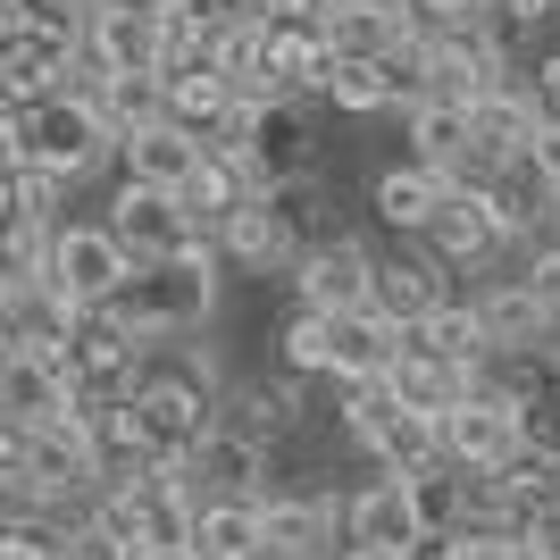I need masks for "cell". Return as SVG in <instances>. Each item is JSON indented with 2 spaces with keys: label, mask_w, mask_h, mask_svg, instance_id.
<instances>
[{
  "label": "cell",
  "mask_w": 560,
  "mask_h": 560,
  "mask_svg": "<svg viewBox=\"0 0 560 560\" xmlns=\"http://www.w3.org/2000/svg\"><path fill=\"white\" fill-rule=\"evenodd\" d=\"M277 376H335V318H318V310H293L277 327Z\"/></svg>",
  "instance_id": "cell-34"
},
{
  "label": "cell",
  "mask_w": 560,
  "mask_h": 560,
  "mask_svg": "<svg viewBox=\"0 0 560 560\" xmlns=\"http://www.w3.org/2000/svg\"><path fill=\"white\" fill-rule=\"evenodd\" d=\"M218 369L201 360V351H176V360H160L151 351V369H142V394L126 401L135 410V444H142V468L151 460H192V452L218 435Z\"/></svg>",
  "instance_id": "cell-2"
},
{
  "label": "cell",
  "mask_w": 560,
  "mask_h": 560,
  "mask_svg": "<svg viewBox=\"0 0 560 560\" xmlns=\"http://www.w3.org/2000/svg\"><path fill=\"white\" fill-rule=\"evenodd\" d=\"M419 252L444 259V268H486V259L511 252L502 226H493L486 185H444V201H435V218H427V234H419Z\"/></svg>",
  "instance_id": "cell-12"
},
{
  "label": "cell",
  "mask_w": 560,
  "mask_h": 560,
  "mask_svg": "<svg viewBox=\"0 0 560 560\" xmlns=\"http://www.w3.org/2000/svg\"><path fill=\"white\" fill-rule=\"evenodd\" d=\"M401 351H410V335L385 310H351V318H335V385H385Z\"/></svg>",
  "instance_id": "cell-24"
},
{
  "label": "cell",
  "mask_w": 560,
  "mask_h": 560,
  "mask_svg": "<svg viewBox=\"0 0 560 560\" xmlns=\"http://www.w3.org/2000/svg\"><path fill=\"white\" fill-rule=\"evenodd\" d=\"M293 310H318V318L376 310V252L360 243V234L302 252V259H293Z\"/></svg>",
  "instance_id": "cell-7"
},
{
  "label": "cell",
  "mask_w": 560,
  "mask_h": 560,
  "mask_svg": "<svg viewBox=\"0 0 560 560\" xmlns=\"http://www.w3.org/2000/svg\"><path fill=\"white\" fill-rule=\"evenodd\" d=\"M234 160L252 167V185H259V192L318 176V135H310L302 101H259V109L243 117V142H234Z\"/></svg>",
  "instance_id": "cell-6"
},
{
  "label": "cell",
  "mask_w": 560,
  "mask_h": 560,
  "mask_svg": "<svg viewBox=\"0 0 560 560\" xmlns=\"http://www.w3.org/2000/svg\"><path fill=\"white\" fill-rule=\"evenodd\" d=\"M435 444H444V460L460 468V477H502L511 460H527L518 452V410L493 394H468L460 410H444L435 419Z\"/></svg>",
  "instance_id": "cell-9"
},
{
  "label": "cell",
  "mask_w": 560,
  "mask_h": 560,
  "mask_svg": "<svg viewBox=\"0 0 560 560\" xmlns=\"http://www.w3.org/2000/svg\"><path fill=\"white\" fill-rule=\"evenodd\" d=\"M477 327H486L493 351H527V343H552L560 335V310L544 302L527 277H493L486 293H477Z\"/></svg>",
  "instance_id": "cell-21"
},
{
  "label": "cell",
  "mask_w": 560,
  "mask_h": 560,
  "mask_svg": "<svg viewBox=\"0 0 560 560\" xmlns=\"http://www.w3.org/2000/svg\"><path fill=\"white\" fill-rule=\"evenodd\" d=\"M109 318L135 335L142 351L160 343H192V335L218 318V243H192L176 259H151L126 277V293L109 302Z\"/></svg>",
  "instance_id": "cell-1"
},
{
  "label": "cell",
  "mask_w": 560,
  "mask_h": 560,
  "mask_svg": "<svg viewBox=\"0 0 560 560\" xmlns=\"http://www.w3.org/2000/svg\"><path fill=\"white\" fill-rule=\"evenodd\" d=\"M18 126H25V167L50 176V185H84L101 160H117L109 117H101L84 93H59V101H43V109H18Z\"/></svg>",
  "instance_id": "cell-3"
},
{
  "label": "cell",
  "mask_w": 560,
  "mask_h": 560,
  "mask_svg": "<svg viewBox=\"0 0 560 560\" xmlns=\"http://www.w3.org/2000/svg\"><path fill=\"white\" fill-rule=\"evenodd\" d=\"M117 160H126V185H151V192H185V185H192V167L210 160V151H201V142H192L185 126H151V135L117 142Z\"/></svg>",
  "instance_id": "cell-28"
},
{
  "label": "cell",
  "mask_w": 560,
  "mask_h": 560,
  "mask_svg": "<svg viewBox=\"0 0 560 560\" xmlns=\"http://www.w3.org/2000/svg\"><path fill=\"white\" fill-rule=\"evenodd\" d=\"M327 34H335V59H369V68H394V59H410L427 43L410 0H343V18Z\"/></svg>",
  "instance_id": "cell-17"
},
{
  "label": "cell",
  "mask_w": 560,
  "mask_h": 560,
  "mask_svg": "<svg viewBox=\"0 0 560 560\" xmlns=\"http://www.w3.org/2000/svg\"><path fill=\"white\" fill-rule=\"evenodd\" d=\"M243 117H252V101L234 93L218 68L167 75V126H185L201 151H234V142H243Z\"/></svg>",
  "instance_id": "cell-16"
},
{
  "label": "cell",
  "mask_w": 560,
  "mask_h": 560,
  "mask_svg": "<svg viewBox=\"0 0 560 560\" xmlns=\"http://www.w3.org/2000/svg\"><path fill=\"white\" fill-rule=\"evenodd\" d=\"M419 351H435V360H452V369H486V327H477V302H444L435 318H427L419 335H410Z\"/></svg>",
  "instance_id": "cell-35"
},
{
  "label": "cell",
  "mask_w": 560,
  "mask_h": 560,
  "mask_svg": "<svg viewBox=\"0 0 560 560\" xmlns=\"http://www.w3.org/2000/svg\"><path fill=\"white\" fill-rule=\"evenodd\" d=\"M0 109H9V101H0Z\"/></svg>",
  "instance_id": "cell-49"
},
{
  "label": "cell",
  "mask_w": 560,
  "mask_h": 560,
  "mask_svg": "<svg viewBox=\"0 0 560 560\" xmlns=\"http://www.w3.org/2000/svg\"><path fill=\"white\" fill-rule=\"evenodd\" d=\"M419 84H427V101H460V109H477V101H493L502 84H518V75H511V43H502L493 25L427 34V43H419Z\"/></svg>",
  "instance_id": "cell-5"
},
{
  "label": "cell",
  "mask_w": 560,
  "mask_h": 560,
  "mask_svg": "<svg viewBox=\"0 0 560 560\" xmlns=\"http://www.w3.org/2000/svg\"><path fill=\"white\" fill-rule=\"evenodd\" d=\"M268 210H277V226L293 234V252H318V243H343V210H335V185L327 176H302V185H277L268 192Z\"/></svg>",
  "instance_id": "cell-32"
},
{
  "label": "cell",
  "mask_w": 560,
  "mask_h": 560,
  "mask_svg": "<svg viewBox=\"0 0 560 560\" xmlns=\"http://www.w3.org/2000/svg\"><path fill=\"white\" fill-rule=\"evenodd\" d=\"M18 468H25V427H9V419H0V486H9Z\"/></svg>",
  "instance_id": "cell-43"
},
{
  "label": "cell",
  "mask_w": 560,
  "mask_h": 560,
  "mask_svg": "<svg viewBox=\"0 0 560 560\" xmlns=\"http://www.w3.org/2000/svg\"><path fill=\"white\" fill-rule=\"evenodd\" d=\"M185 468H192V486H201V502H259L268 493V444L234 435V427H218Z\"/></svg>",
  "instance_id": "cell-22"
},
{
  "label": "cell",
  "mask_w": 560,
  "mask_h": 560,
  "mask_svg": "<svg viewBox=\"0 0 560 560\" xmlns=\"http://www.w3.org/2000/svg\"><path fill=\"white\" fill-rule=\"evenodd\" d=\"M444 302H460V293H452V268H444V259H427L419 243L394 252V259H376V310H385L401 335H419Z\"/></svg>",
  "instance_id": "cell-19"
},
{
  "label": "cell",
  "mask_w": 560,
  "mask_h": 560,
  "mask_svg": "<svg viewBox=\"0 0 560 560\" xmlns=\"http://www.w3.org/2000/svg\"><path fill=\"white\" fill-rule=\"evenodd\" d=\"M109 234L126 243V259H135V268H151V259H176V252H192V243H210V234L185 218V201H176V192H151V185H117Z\"/></svg>",
  "instance_id": "cell-11"
},
{
  "label": "cell",
  "mask_w": 560,
  "mask_h": 560,
  "mask_svg": "<svg viewBox=\"0 0 560 560\" xmlns=\"http://www.w3.org/2000/svg\"><path fill=\"white\" fill-rule=\"evenodd\" d=\"M335 560H419V552H385V544H343Z\"/></svg>",
  "instance_id": "cell-45"
},
{
  "label": "cell",
  "mask_w": 560,
  "mask_h": 560,
  "mask_svg": "<svg viewBox=\"0 0 560 560\" xmlns=\"http://www.w3.org/2000/svg\"><path fill=\"white\" fill-rule=\"evenodd\" d=\"M135 560H201V552H192V544H142Z\"/></svg>",
  "instance_id": "cell-46"
},
{
  "label": "cell",
  "mask_w": 560,
  "mask_h": 560,
  "mask_svg": "<svg viewBox=\"0 0 560 560\" xmlns=\"http://www.w3.org/2000/svg\"><path fill=\"white\" fill-rule=\"evenodd\" d=\"M327 101H335L343 117H376V109H401V117H410L401 75H394V68H369V59H343V68H335V84H327Z\"/></svg>",
  "instance_id": "cell-36"
},
{
  "label": "cell",
  "mask_w": 560,
  "mask_h": 560,
  "mask_svg": "<svg viewBox=\"0 0 560 560\" xmlns=\"http://www.w3.org/2000/svg\"><path fill=\"white\" fill-rule=\"evenodd\" d=\"M268 18H277V25H335V18H343V0H268Z\"/></svg>",
  "instance_id": "cell-41"
},
{
  "label": "cell",
  "mask_w": 560,
  "mask_h": 560,
  "mask_svg": "<svg viewBox=\"0 0 560 560\" xmlns=\"http://www.w3.org/2000/svg\"><path fill=\"white\" fill-rule=\"evenodd\" d=\"M335 68H343V59H335L327 25H277L268 18V43H259V101H310V93L327 101Z\"/></svg>",
  "instance_id": "cell-8"
},
{
  "label": "cell",
  "mask_w": 560,
  "mask_h": 560,
  "mask_svg": "<svg viewBox=\"0 0 560 560\" xmlns=\"http://www.w3.org/2000/svg\"><path fill=\"white\" fill-rule=\"evenodd\" d=\"M536 252H560V201H552V226H544V243Z\"/></svg>",
  "instance_id": "cell-47"
},
{
  "label": "cell",
  "mask_w": 560,
  "mask_h": 560,
  "mask_svg": "<svg viewBox=\"0 0 560 560\" xmlns=\"http://www.w3.org/2000/svg\"><path fill=\"white\" fill-rule=\"evenodd\" d=\"M210 243H218L226 268H252V277H293V259H302V252H293V234L277 226V210H268V192H252Z\"/></svg>",
  "instance_id": "cell-23"
},
{
  "label": "cell",
  "mask_w": 560,
  "mask_h": 560,
  "mask_svg": "<svg viewBox=\"0 0 560 560\" xmlns=\"http://www.w3.org/2000/svg\"><path fill=\"white\" fill-rule=\"evenodd\" d=\"M427 34H460V25H493V0H410Z\"/></svg>",
  "instance_id": "cell-38"
},
{
  "label": "cell",
  "mask_w": 560,
  "mask_h": 560,
  "mask_svg": "<svg viewBox=\"0 0 560 560\" xmlns=\"http://www.w3.org/2000/svg\"><path fill=\"white\" fill-rule=\"evenodd\" d=\"M536 18H552V0H493V34L511 43L518 25H536Z\"/></svg>",
  "instance_id": "cell-42"
},
{
  "label": "cell",
  "mask_w": 560,
  "mask_h": 560,
  "mask_svg": "<svg viewBox=\"0 0 560 560\" xmlns=\"http://www.w3.org/2000/svg\"><path fill=\"white\" fill-rule=\"evenodd\" d=\"M185 544L201 560H268V511L259 502H201Z\"/></svg>",
  "instance_id": "cell-30"
},
{
  "label": "cell",
  "mask_w": 560,
  "mask_h": 560,
  "mask_svg": "<svg viewBox=\"0 0 560 560\" xmlns=\"http://www.w3.org/2000/svg\"><path fill=\"white\" fill-rule=\"evenodd\" d=\"M160 9H135V0H101L84 18V68L93 75H160Z\"/></svg>",
  "instance_id": "cell-13"
},
{
  "label": "cell",
  "mask_w": 560,
  "mask_h": 560,
  "mask_svg": "<svg viewBox=\"0 0 560 560\" xmlns=\"http://www.w3.org/2000/svg\"><path fill=\"white\" fill-rule=\"evenodd\" d=\"M252 192H259V185H252V167L234 160V151H210V160L192 167V185L176 192V201H185V218H192L201 234H218L234 210H243V201H252Z\"/></svg>",
  "instance_id": "cell-31"
},
{
  "label": "cell",
  "mask_w": 560,
  "mask_h": 560,
  "mask_svg": "<svg viewBox=\"0 0 560 560\" xmlns=\"http://www.w3.org/2000/svg\"><path fill=\"white\" fill-rule=\"evenodd\" d=\"M268 511V560H335L343 552V493L293 486V493H259Z\"/></svg>",
  "instance_id": "cell-10"
},
{
  "label": "cell",
  "mask_w": 560,
  "mask_h": 560,
  "mask_svg": "<svg viewBox=\"0 0 560 560\" xmlns=\"http://www.w3.org/2000/svg\"><path fill=\"white\" fill-rule=\"evenodd\" d=\"M343 536H351V544H385V552H427V527H419V493H410V477H369V486L343 502Z\"/></svg>",
  "instance_id": "cell-20"
},
{
  "label": "cell",
  "mask_w": 560,
  "mask_h": 560,
  "mask_svg": "<svg viewBox=\"0 0 560 560\" xmlns=\"http://www.w3.org/2000/svg\"><path fill=\"white\" fill-rule=\"evenodd\" d=\"M68 410H84L75 401V385H68V369L50 360V351H25V343H9L0 351V419L9 427H50V419H68Z\"/></svg>",
  "instance_id": "cell-15"
},
{
  "label": "cell",
  "mask_w": 560,
  "mask_h": 560,
  "mask_svg": "<svg viewBox=\"0 0 560 560\" xmlns=\"http://www.w3.org/2000/svg\"><path fill=\"white\" fill-rule=\"evenodd\" d=\"M59 560H135V552H126V544H117L101 518H75L68 536H59Z\"/></svg>",
  "instance_id": "cell-39"
},
{
  "label": "cell",
  "mask_w": 560,
  "mask_h": 560,
  "mask_svg": "<svg viewBox=\"0 0 560 560\" xmlns=\"http://www.w3.org/2000/svg\"><path fill=\"white\" fill-rule=\"evenodd\" d=\"M385 394H394L401 410H419V419H444V410H460V401L477 394V369H452V360L410 343L394 360V376H385Z\"/></svg>",
  "instance_id": "cell-25"
},
{
  "label": "cell",
  "mask_w": 560,
  "mask_h": 560,
  "mask_svg": "<svg viewBox=\"0 0 560 560\" xmlns=\"http://www.w3.org/2000/svg\"><path fill=\"white\" fill-rule=\"evenodd\" d=\"M518 544H527V560H560V493L527 518V527H518Z\"/></svg>",
  "instance_id": "cell-40"
},
{
  "label": "cell",
  "mask_w": 560,
  "mask_h": 560,
  "mask_svg": "<svg viewBox=\"0 0 560 560\" xmlns=\"http://www.w3.org/2000/svg\"><path fill=\"white\" fill-rule=\"evenodd\" d=\"M552 25H560V0H552Z\"/></svg>",
  "instance_id": "cell-48"
},
{
  "label": "cell",
  "mask_w": 560,
  "mask_h": 560,
  "mask_svg": "<svg viewBox=\"0 0 560 560\" xmlns=\"http://www.w3.org/2000/svg\"><path fill=\"white\" fill-rule=\"evenodd\" d=\"M59 518H0V560H59Z\"/></svg>",
  "instance_id": "cell-37"
},
{
  "label": "cell",
  "mask_w": 560,
  "mask_h": 560,
  "mask_svg": "<svg viewBox=\"0 0 560 560\" xmlns=\"http://www.w3.org/2000/svg\"><path fill=\"white\" fill-rule=\"evenodd\" d=\"M126 277H135V259H126V243L109 234V218H101V226H50V252H43L50 302H68L75 318H93V310H109L117 293H126Z\"/></svg>",
  "instance_id": "cell-4"
},
{
  "label": "cell",
  "mask_w": 560,
  "mask_h": 560,
  "mask_svg": "<svg viewBox=\"0 0 560 560\" xmlns=\"http://www.w3.org/2000/svg\"><path fill=\"white\" fill-rule=\"evenodd\" d=\"M218 427L252 435V444H277V435H293V427H302V385H293V376H259V385H234V394L218 401Z\"/></svg>",
  "instance_id": "cell-27"
},
{
  "label": "cell",
  "mask_w": 560,
  "mask_h": 560,
  "mask_svg": "<svg viewBox=\"0 0 560 560\" xmlns=\"http://www.w3.org/2000/svg\"><path fill=\"white\" fill-rule=\"evenodd\" d=\"M401 126H410V167L444 176V185H486L477 176V126H468L460 101H419Z\"/></svg>",
  "instance_id": "cell-18"
},
{
  "label": "cell",
  "mask_w": 560,
  "mask_h": 560,
  "mask_svg": "<svg viewBox=\"0 0 560 560\" xmlns=\"http://www.w3.org/2000/svg\"><path fill=\"white\" fill-rule=\"evenodd\" d=\"M435 201H444V176H427V167H385V176H376V218H385V226L394 234H410V243H419L427 234V218H435Z\"/></svg>",
  "instance_id": "cell-33"
},
{
  "label": "cell",
  "mask_w": 560,
  "mask_h": 560,
  "mask_svg": "<svg viewBox=\"0 0 560 560\" xmlns=\"http://www.w3.org/2000/svg\"><path fill=\"white\" fill-rule=\"evenodd\" d=\"M536 93H544V117H552V126H560V50H552V59H544V68H536Z\"/></svg>",
  "instance_id": "cell-44"
},
{
  "label": "cell",
  "mask_w": 560,
  "mask_h": 560,
  "mask_svg": "<svg viewBox=\"0 0 560 560\" xmlns=\"http://www.w3.org/2000/svg\"><path fill=\"white\" fill-rule=\"evenodd\" d=\"M468 126H477V176H493V167H511V160H527L544 142V93H536V75H518V84H502L493 101H477L468 109Z\"/></svg>",
  "instance_id": "cell-14"
},
{
  "label": "cell",
  "mask_w": 560,
  "mask_h": 560,
  "mask_svg": "<svg viewBox=\"0 0 560 560\" xmlns=\"http://www.w3.org/2000/svg\"><path fill=\"white\" fill-rule=\"evenodd\" d=\"M75 93L109 117L117 142H135V135H151V126H167V75H84Z\"/></svg>",
  "instance_id": "cell-26"
},
{
  "label": "cell",
  "mask_w": 560,
  "mask_h": 560,
  "mask_svg": "<svg viewBox=\"0 0 560 560\" xmlns=\"http://www.w3.org/2000/svg\"><path fill=\"white\" fill-rule=\"evenodd\" d=\"M477 394L511 401V410H527V401H552V394H560V343L486 351V369H477Z\"/></svg>",
  "instance_id": "cell-29"
}]
</instances>
